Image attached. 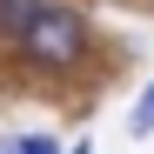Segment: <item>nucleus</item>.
<instances>
[{
  "mask_svg": "<svg viewBox=\"0 0 154 154\" xmlns=\"http://www.w3.org/2000/svg\"><path fill=\"white\" fill-rule=\"evenodd\" d=\"M14 154H60V141H54V134H20Z\"/></svg>",
  "mask_w": 154,
  "mask_h": 154,
  "instance_id": "4",
  "label": "nucleus"
},
{
  "mask_svg": "<svg viewBox=\"0 0 154 154\" xmlns=\"http://www.w3.org/2000/svg\"><path fill=\"white\" fill-rule=\"evenodd\" d=\"M34 14H40V0H0V34L20 40V34L34 27Z\"/></svg>",
  "mask_w": 154,
  "mask_h": 154,
  "instance_id": "2",
  "label": "nucleus"
},
{
  "mask_svg": "<svg viewBox=\"0 0 154 154\" xmlns=\"http://www.w3.org/2000/svg\"><path fill=\"white\" fill-rule=\"evenodd\" d=\"M20 54L40 60V67H81L87 54V20L60 7V0H40V14H34V27L20 34Z\"/></svg>",
  "mask_w": 154,
  "mask_h": 154,
  "instance_id": "1",
  "label": "nucleus"
},
{
  "mask_svg": "<svg viewBox=\"0 0 154 154\" xmlns=\"http://www.w3.org/2000/svg\"><path fill=\"white\" fill-rule=\"evenodd\" d=\"M74 154H94V147H74Z\"/></svg>",
  "mask_w": 154,
  "mask_h": 154,
  "instance_id": "5",
  "label": "nucleus"
},
{
  "mask_svg": "<svg viewBox=\"0 0 154 154\" xmlns=\"http://www.w3.org/2000/svg\"><path fill=\"white\" fill-rule=\"evenodd\" d=\"M127 127H134V134H154V87L141 94V107H134V114H127Z\"/></svg>",
  "mask_w": 154,
  "mask_h": 154,
  "instance_id": "3",
  "label": "nucleus"
}]
</instances>
